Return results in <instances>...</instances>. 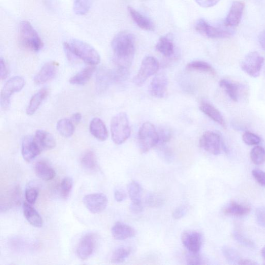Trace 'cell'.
Listing matches in <instances>:
<instances>
[{
	"mask_svg": "<svg viewBox=\"0 0 265 265\" xmlns=\"http://www.w3.org/2000/svg\"><path fill=\"white\" fill-rule=\"evenodd\" d=\"M64 51L70 60L80 59L95 66L100 63L101 57L97 50L83 41L72 39L63 43Z\"/></svg>",
	"mask_w": 265,
	"mask_h": 265,
	"instance_id": "2",
	"label": "cell"
},
{
	"mask_svg": "<svg viewBox=\"0 0 265 265\" xmlns=\"http://www.w3.org/2000/svg\"><path fill=\"white\" fill-rule=\"evenodd\" d=\"M49 95L47 88H42L31 98L26 109V114L29 116L34 115L40 107L42 102Z\"/></svg>",
	"mask_w": 265,
	"mask_h": 265,
	"instance_id": "24",
	"label": "cell"
},
{
	"mask_svg": "<svg viewBox=\"0 0 265 265\" xmlns=\"http://www.w3.org/2000/svg\"><path fill=\"white\" fill-rule=\"evenodd\" d=\"M187 70L190 71H197L210 74L213 76L216 74L215 71L209 63L202 61H195L188 63Z\"/></svg>",
	"mask_w": 265,
	"mask_h": 265,
	"instance_id": "31",
	"label": "cell"
},
{
	"mask_svg": "<svg viewBox=\"0 0 265 265\" xmlns=\"http://www.w3.org/2000/svg\"><path fill=\"white\" fill-rule=\"evenodd\" d=\"M83 202L88 210L93 213L97 214L103 212L106 208L108 199L103 193H93L85 195Z\"/></svg>",
	"mask_w": 265,
	"mask_h": 265,
	"instance_id": "11",
	"label": "cell"
},
{
	"mask_svg": "<svg viewBox=\"0 0 265 265\" xmlns=\"http://www.w3.org/2000/svg\"><path fill=\"white\" fill-rule=\"evenodd\" d=\"M242 140L244 143L249 146L256 145L260 141V138L257 135L250 131H246L242 136Z\"/></svg>",
	"mask_w": 265,
	"mask_h": 265,
	"instance_id": "42",
	"label": "cell"
},
{
	"mask_svg": "<svg viewBox=\"0 0 265 265\" xmlns=\"http://www.w3.org/2000/svg\"><path fill=\"white\" fill-rule=\"evenodd\" d=\"M25 85L24 78L21 76H14L10 78L5 84L1 93V106L4 110H7L11 105L12 96L23 89Z\"/></svg>",
	"mask_w": 265,
	"mask_h": 265,
	"instance_id": "6",
	"label": "cell"
},
{
	"mask_svg": "<svg viewBox=\"0 0 265 265\" xmlns=\"http://www.w3.org/2000/svg\"><path fill=\"white\" fill-rule=\"evenodd\" d=\"M158 131L159 137V144H165L170 140L171 134L170 130L168 128L162 127L158 130Z\"/></svg>",
	"mask_w": 265,
	"mask_h": 265,
	"instance_id": "44",
	"label": "cell"
},
{
	"mask_svg": "<svg viewBox=\"0 0 265 265\" xmlns=\"http://www.w3.org/2000/svg\"><path fill=\"white\" fill-rule=\"evenodd\" d=\"M245 6V4L241 2L237 1L233 3L225 20V24L226 26L235 27L239 25Z\"/></svg>",
	"mask_w": 265,
	"mask_h": 265,
	"instance_id": "18",
	"label": "cell"
},
{
	"mask_svg": "<svg viewBox=\"0 0 265 265\" xmlns=\"http://www.w3.org/2000/svg\"><path fill=\"white\" fill-rule=\"evenodd\" d=\"M159 69V63L153 57H145L141 66L138 74L132 79V82L138 86L142 85L151 76L156 74Z\"/></svg>",
	"mask_w": 265,
	"mask_h": 265,
	"instance_id": "7",
	"label": "cell"
},
{
	"mask_svg": "<svg viewBox=\"0 0 265 265\" xmlns=\"http://www.w3.org/2000/svg\"><path fill=\"white\" fill-rule=\"evenodd\" d=\"M0 64H1V78L2 80H5L8 76V69L7 65L5 60L2 58L1 61H0Z\"/></svg>",
	"mask_w": 265,
	"mask_h": 265,
	"instance_id": "50",
	"label": "cell"
},
{
	"mask_svg": "<svg viewBox=\"0 0 265 265\" xmlns=\"http://www.w3.org/2000/svg\"><path fill=\"white\" fill-rule=\"evenodd\" d=\"M239 264L254 265L257 264V262L250 259H240L238 262Z\"/></svg>",
	"mask_w": 265,
	"mask_h": 265,
	"instance_id": "55",
	"label": "cell"
},
{
	"mask_svg": "<svg viewBox=\"0 0 265 265\" xmlns=\"http://www.w3.org/2000/svg\"><path fill=\"white\" fill-rule=\"evenodd\" d=\"M186 261L188 264L197 265L202 264V258L198 253L190 252L186 256Z\"/></svg>",
	"mask_w": 265,
	"mask_h": 265,
	"instance_id": "45",
	"label": "cell"
},
{
	"mask_svg": "<svg viewBox=\"0 0 265 265\" xmlns=\"http://www.w3.org/2000/svg\"><path fill=\"white\" fill-rule=\"evenodd\" d=\"M184 246L190 252L199 253L203 243V237L200 233L188 231L184 232L182 235Z\"/></svg>",
	"mask_w": 265,
	"mask_h": 265,
	"instance_id": "13",
	"label": "cell"
},
{
	"mask_svg": "<svg viewBox=\"0 0 265 265\" xmlns=\"http://www.w3.org/2000/svg\"><path fill=\"white\" fill-rule=\"evenodd\" d=\"M143 189L136 182H131L127 186V192L132 203H141Z\"/></svg>",
	"mask_w": 265,
	"mask_h": 265,
	"instance_id": "34",
	"label": "cell"
},
{
	"mask_svg": "<svg viewBox=\"0 0 265 265\" xmlns=\"http://www.w3.org/2000/svg\"><path fill=\"white\" fill-rule=\"evenodd\" d=\"M112 138L117 145L125 143L130 135V128L128 116L125 113H120L115 116L110 124Z\"/></svg>",
	"mask_w": 265,
	"mask_h": 265,
	"instance_id": "4",
	"label": "cell"
},
{
	"mask_svg": "<svg viewBox=\"0 0 265 265\" xmlns=\"http://www.w3.org/2000/svg\"><path fill=\"white\" fill-rule=\"evenodd\" d=\"M80 162L83 167L88 170H95L98 167L95 153L92 150H87L83 154Z\"/></svg>",
	"mask_w": 265,
	"mask_h": 265,
	"instance_id": "33",
	"label": "cell"
},
{
	"mask_svg": "<svg viewBox=\"0 0 265 265\" xmlns=\"http://www.w3.org/2000/svg\"><path fill=\"white\" fill-rule=\"evenodd\" d=\"M252 175L256 181L261 186L265 187V172L256 169L252 170Z\"/></svg>",
	"mask_w": 265,
	"mask_h": 265,
	"instance_id": "47",
	"label": "cell"
},
{
	"mask_svg": "<svg viewBox=\"0 0 265 265\" xmlns=\"http://www.w3.org/2000/svg\"><path fill=\"white\" fill-rule=\"evenodd\" d=\"M199 6L203 8H211L215 6L219 0H194Z\"/></svg>",
	"mask_w": 265,
	"mask_h": 265,
	"instance_id": "48",
	"label": "cell"
},
{
	"mask_svg": "<svg viewBox=\"0 0 265 265\" xmlns=\"http://www.w3.org/2000/svg\"><path fill=\"white\" fill-rule=\"evenodd\" d=\"M73 181L70 178H64L60 185V193L63 198L67 199L72 190Z\"/></svg>",
	"mask_w": 265,
	"mask_h": 265,
	"instance_id": "39",
	"label": "cell"
},
{
	"mask_svg": "<svg viewBox=\"0 0 265 265\" xmlns=\"http://www.w3.org/2000/svg\"><path fill=\"white\" fill-rule=\"evenodd\" d=\"M139 143L142 153H145L156 147L159 143L158 131L152 123L146 122L139 131Z\"/></svg>",
	"mask_w": 265,
	"mask_h": 265,
	"instance_id": "5",
	"label": "cell"
},
{
	"mask_svg": "<svg viewBox=\"0 0 265 265\" xmlns=\"http://www.w3.org/2000/svg\"><path fill=\"white\" fill-rule=\"evenodd\" d=\"M118 69L128 71L135 55V37L127 31L118 33L112 41Z\"/></svg>",
	"mask_w": 265,
	"mask_h": 265,
	"instance_id": "1",
	"label": "cell"
},
{
	"mask_svg": "<svg viewBox=\"0 0 265 265\" xmlns=\"http://www.w3.org/2000/svg\"><path fill=\"white\" fill-rule=\"evenodd\" d=\"M112 233L115 239L123 240L134 237L137 234V232L130 226L121 222H117L112 227Z\"/></svg>",
	"mask_w": 265,
	"mask_h": 265,
	"instance_id": "20",
	"label": "cell"
},
{
	"mask_svg": "<svg viewBox=\"0 0 265 265\" xmlns=\"http://www.w3.org/2000/svg\"><path fill=\"white\" fill-rule=\"evenodd\" d=\"M131 253V250L129 248L120 247L113 252L111 261L113 263H119L124 262Z\"/></svg>",
	"mask_w": 265,
	"mask_h": 265,
	"instance_id": "37",
	"label": "cell"
},
{
	"mask_svg": "<svg viewBox=\"0 0 265 265\" xmlns=\"http://www.w3.org/2000/svg\"><path fill=\"white\" fill-rule=\"evenodd\" d=\"M19 187L16 186L11 189L5 197L4 202H2V211H6L13 206L17 205L20 202L21 192Z\"/></svg>",
	"mask_w": 265,
	"mask_h": 265,
	"instance_id": "26",
	"label": "cell"
},
{
	"mask_svg": "<svg viewBox=\"0 0 265 265\" xmlns=\"http://www.w3.org/2000/svg\"><path fill=\"white\" fill-rule=\"evenodd\" d=\"M58 64L54 61L44 64L34 78L35 83L42 84L52 80L57 74Z\"/></svg>",
	"mask_w": 265,
	"mask_h": 265,
	"instance_id": "16",
	"label": "cell"
},
{
	"mask_svg": "<svg viewBox=\"0 0 265 265\" xmlns=\"http://www.w3.org/2000/svg\"><path fill=\"white\" fill-rule=\"evenodd\" d=\"M92 5V0H74V11L77 15H83L90 11Z\"/></svg>",
	"mask_w": 265,
	"mask_h": 265,
	"instance_id": "36",
	"label": "cell"
},
{
	"mask_svg": "<svg viewBox=\"0 0 265 265\" xmlns=\"http://www.w3.org/2000/svg\"><path fill=\"white\" fill-rule=\"evenodd\" d=\"M250 210L247 206L232 202L224 209V212L227 215L240 216L248 214Z\"/></svg>",
	"mask_w": 265,
	"mask_h": 265,
	"instance_id": "30",
	"label": "cell"
},
{
	"mask_svg": "<svg viewBox=\"0 0 265 265\" xmlns=\"http://www.w3.org/2000/svg\"><path fill=\"white\" fill-rule=\"evenodd\" d=\"M201 111L214 122L224 127H226L225 120L222 113L211 104L204 101L200 106Z\"/></svg>",
	"mask_w": 265,
	"mask_h": 265,
	"instance_id": "22",
	"label": "cell"
},
{
	"mask_svg": "<svg viewBox=\"0 0 265 265\" xmlns=\"http://www.w3.org/2000/svg\"><path fill=\"white\" fill-rule=\"evenodd\" d=\"M157 50L165 57H170L174 53V45L167 35L160 38L156 45Z\"/></svg>",
	"mask_w": 265,
	"mask_h": 265,
	"instance_id": "29",
	"label": "cell"
},
{
	"mask_svg": "<svg viewBox=\"0 0 265 265\" xmlns=\"http://www.w3.org/2000/svg\"><path fill=\"white\" fill-rule=\"evenodd\" d=\"M91 134L99 141L104 142L108 137V132L104 122L99 118H94L91 122Z\"/></svg>",
	"mask_w": 265,
	"mask_h": 265,
	"instance_id": "23",
	"label": "cell"
},
{
	"mask_svg": "<svg viewBox=\"0 0 265 265\" xmlns=\"http://www.w3.org/2000/svg\"><path fill=\"white\" fill-rule=\"evenodd\" d=\"M127 10L132 19L140 28L146 31H152L154 30L155 27L149 18L130 6H128Z\"/></svg>",
	"mask_w": 265,
	"mask_h": 265,
	"instance_id": "21",
	"label": "cell"
},
{
	"mask_svg": "<svg viewBox=\"0 0 265 265\" xmlns=\"http://www.w3.org/2000/svg\"><path fill=\"white\" fill-rule=\"evenodd\" d=\"M42 150L36 142L34 137H26L22 142L21 153L24 160L30 162L37 157Z\"/></svg>",
	"mask_w": 265,
	"mask_h": 265,
	"instance_id": "14",
	"label": "cell"
},
{
	"mask_svg": "<svg viewBox=\"0 0 265 265\" xmlns=\"http://www.w3.org/2000/svg\"><path fill=\"white\" fill-rule=\"evenodd\" d=\"M168 85L167 76L164 73H160L154 77L149 85L151 95L157 98L164 97Z\"/></svg>",
	"mask_w": 265,
	"mask_h": 265,
	"instance_id": "15",
	"label": "cell"
},
{
	"mask_svg": "<svg viewBox=\"0 0 265 265\" xmlns=\"http://www.w3.org/2000/svg\"><path fill=\"white\" fill-rule=\"evenodd\" d=\"M38 190L36 188H30L26 191V199L27 203L33 205L36 202L38 195Z\"/></svg>",
	"mask_w": 265,
	"mask_h": 265,
	"instance_id": "43",
	"label": "cell"
},
{
	"mask_svg": "<svg viewBox=\"0 0 265 265\" xmlns=\"http://www.w3.org/2000/svg\"><path fill=\"white\" fill-rule=\"evenodd\" d=\"M19 40L21 46L33 52L40 51L43 43L37 32L27 21L20 23L19 28Z\"/></svg>",
	"mask_w": 265,
	"mask_h": 265,
	"instance_id": "3",
	"label": "cell"
},
{
	"mask_svg": "<svg viewBox=\"0 0 265 265\" xmlns=\"http://www.w3.org/2000/svg\"><path fill=\"white\" fill-rule=\"evenodd\" d=\"M144 1H145V0H144Z\"/></svg>",
	"mask_w": 265,
	"mask_h": 265,
	"instance_id": "57",
	"label": "cell"
},
{
	"mask_svg": "<svg viewBox=\"0 0 265 265\" xmlns=\"http://www.w3.org/2000/svg\"><path fill=\"white\" fill-rule=\"evenodd\" d=\"M35 171L39 178L44 181H50L55 178L56 172L46 161H38L35 166Z\"/></svg>",
	"mask_w": 265,
	"mask_h": 265,
	"instance_id": "25",
	"label": "cell"
},
{
	"mask_svg": "<svg viewBox=\"0 0 265 265\" xmlns=\"http://www.w3.org/2000/svg\"><path fill=\"white\" fill-rule=\"evenodd\" d=\"M25 217L27 222L33 227L41 228L43 225L42 219L38 212L28 203L23 205Z\"/></svg>",
	"mask_w": 265,
	"mask_h": 265,
	"instance_id": "27",
	"label": "cell"
},
{
	"mask_svg": "<svg viewBox=\"0 0 265 265\" xmlns=\"http://www.w3.org/2000/svg\"><path fill=\"white\" fill-rule=\"evenodd\" d=\"M233 238L239 244L244 247L248 248H255L254 243L247 238L242 235L241 234L235 232L233 234Z\"/></svg>",
	"mask_w": 265,
	"mask_h": 265,
	"instance_id": "41",
	"label": "cell"
},
{
	"mask_svg": "<svg viewBox=\"0 0 265 265\" xmlns=\"http://www.w3.org/2000/svg\"><path fill=\"white\" fill-rule=\"evenodd\" d=\"M261 254L265 263V246L262 249Z\"/></svg>",
	"mask_w": 265,
	"mask_h": 265,
	"instance_id": "56",
	"label": "cell"
},
{
	"mask_svg": "<svg viewBox=\"0 0 265 265\" xmlns=\"http://www.w3.org/2000/svg\"><path fill=\"white\" fill-rule=\"evenodd\" d=\"M130 211L134 213H140L143 212L144 210V207L141 203H132L131 202L130 205Z\"/></svg>",
	"mask_w": 265,
	"mask_h": 265,
	"instance_id": "51",
	"label": "cell"
},
{
	"mask_svg": "<svg viewBox=\"0 0 265 265\" xmlns=\"http://www.w3.org/2000/svg\"><path fill=\"white\" fill-rule=\"evenodd\" d=\"M146 205L150 207H160L164 204V199L160 195L151 193L147 195L145 198Z\"/></svg>",
	"mask_w": 265,
	"mask_h": 265,
	"instance_id": "35",
	"label": "cell"
},
{
	"mask_svg": "<svg viewBox=\"0 0 265 265\" xmlns=\"http://www.w3.org/2000/svg\"><path fill=\"white\" fill-rule=\"evenodd\" d=\"M258 41L261 48L265 51V29L260 33L258 36Z\"/></svg>",
	"mask_w": 265,
	"mask_h": 265,
	"instance_id": "53",
	"label": "cell"
},
{
	"mask_svg": "<svg viewBox=\"0 0 265 265\" xmlns=\"http://www.w3.org/2000/svg\"><path fill=\"white\" fill-rule=\"evenodd\" d=\"M200 145L202 148L213 155H218L222 152V139L213 131L205 132L200 139Z\"/></svg>",
	"mask_w": 265,
	"mask_h": 265,
	"instance_id": "10",
	"label": "cell"
},
{
	"mask_svg": "<svg viewBox=\"0 0 265 265\" xmlns=\"http://www.w3.org/2000/svg\"><path fill=\"white\" fill-rule=\"evenodd\" d=\"M257 224L261 227L265 228V207L258 208L255 212Z\"/></svg>",
	"mask_w": 265,
	"mask_h": 265,
	"instance_id": "46",
	"label": "cell"
},
{
	"mask_svg": "<svg viewBox=\"0 0 265 265\" xmlns=\"http://www.w3.org/2000/svg\"><path fill=\"white\" fill-rule=\"evenodd\" d=\"M95 69L94 66H87L71 78L69 82L72 84L84 85L92 78Z\"/></svg>",
	"mask_w": 265,
	"mask_h": 265,
	"instance_id": "28",
	"label": "cell"
},
{
	"mask_svg": "<svg viewBox=\"0 0 265 265\" xmlns=\"http://www.w3.org/2000/svg\"><path fill=\"white\" fill-rule=\"evenodd\" d=\"M223 252L227 260L231 263L238 264L241 259L236 250L230 247H224L223 249Z\"/></svg>",
	"mask_w": 265,
	"mask_h": 265,
	"instance_id": "40",
	"label": "cell"
},
{
	"mask_svg": "<svg viewBox=\"0 0 265 265\" xmlns=\"http://www.w3.org/2000/svg\"><path fill=\"white\" fill-rule=\"evenodd\" d=\"M195 29L198 32L211 38H228L232 35L231 31L212 26L203 19L197 21Z\"/></svg>",
	"mask_w": 265,
	"mask_h": 265,
	"instance_id": "9",
	"label": "cell"
},
{
	"mask_svg": "<svg viewBox=\"0 0 265 265\" xmlns=\"http://www.w3.org/2000/svg\"><path fill=\"white\" fill-rule=\"evenodd\" d=\"M114 196L115 200L117 202H122L124 201L126 198V194L119 190H116L115 192Z\"/></svg>",
	"mask_w": 265,
	"mask_h": 265,
	"instance_id": "52",
	"label": "cell"
},
{
	"mask_svg": "<svg viewBox=\"0 0 265 265\" xmlns=\"http://www.w3.org/2000/svg\"><path fill=\"white\" fill-rule=\"evenodd\" d=\"M34 137L42 151L52 150L56 146L55 138L50 132L46 130H36Z\"/></svg>",
	"mask_w": 265,
	"mask_h": 265,
	"instance_id": "19",
	"label": "cell"
},
{
	"mask_svg": "<svg viewBox=\"0 0 265 265\" xmlns=\"http://www.w3.org/2000/svg\"><path fill=\"white\" fill-rule=\"evenodd\" d=\"M57 129L60 135L66 138L71 137L75 131L73 121L69 119H62L57 124Z\"/></svg>",
	"mask_w": 265,
	"mask_h": 265,
	"instance_id": "32",
	"label": "cell"
},
{
	"mask_svg": "<svg viewBox=\"0 0 265 265\" xmlns=\"http://www.w3.org/2000/svg\"><path fill=\"white\" fill-rule=\"evenodd\" d=\"M219 85L230 98L235 102L239 101L241 93L245 90L244 85L227 79L220 80Z\"/></svg>",
	"mask_w": 265,
	"mask_h": 265,
	"instance_id": "17",
	"label": "cell"
},
{
	"mask_svg": "<svg viewBox=\"0 0 265 265\" xmlns=\"http://www.w3.org/2000/svg\"><path fill=\"white\" fill-rule=\"evenodd\" d=\"M264 58L256 52L249 53L242 60L240 66L243 71L252 77L259 76Z\"/></svg>",
	"mask_w": 265,
	"mask_h": 265,
	"instance_id": "8",
	"label": "cell"
},
{
	"mask_svg": "<svg viewBox=\"0 0 265 265\" xmlns=\"http://www.w3.org/2000/svg\"><path fill=\"white\" fill-rule=\"evenodd\" d=\"M96 244V237L93 233L84 235L80 240L77 248L78 257L82 260L89 258L93 254Z\"/></svg>",
	"mask_w": 265,
	"mask_h": 265,
	"instance_id": "12",
	"label": "cell"
},
{
	"mask_svg": "<svg viewBox=\"0 0 265 265\" xmlns=\"http://www.w3.org/2000/svg\"><path fill=\"white\" fill-rule=\"evenodd\" d=\"M82 119V115L80 113H77L74 114L72 117V121L76 124L79 123Z\"/></svg>",
	"mask_w": 265,
	"mask_h": 265,
	"instance_id": "54",
	"label": "cell"
},
{
	"mask_svg": "<svg viewBox=\"0 0 265 265\" xmlns=\"http://www.w3.org/2000/svg\"><path fill=\"white\" fill-rule=\"evenodd\" d=\"M187 208L184 206L176 208L173 212L172 217L176 219H181L187 213Z\"/></svg>",
	"mask_w": 265,
	"mask_h": 265,
	"instance_id": "49",
	"label": "cell"
},
{
	"mask_svg": "<svg viewBox=\"0 0 265 265\" xmlns=\"http://www.w3.org/2000/svg\"><path fill=\"white\" fill-rule=\"evenodd\" d=\"M250 158L256 165L262 164L265 161V150L260 146H256L250 153Z\"/></svg>",
	"mask_w": 265,
	"mask_h": 265,
	"instance_id": "38",
	"label": "cell"
}]
</instances>
